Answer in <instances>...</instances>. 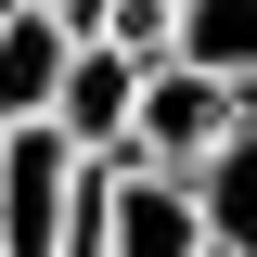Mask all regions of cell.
<instances>
[{
	"label": "cell",
	"mask_w": 257,
	"mask_h": 257,
	"mask_svg": "<svg viewBox=\"0 0 257 257\" xmlns=\"http://www.w3.org/2000/svg\"><path fill=\"white\" fill-rule=\"evenodd\" d=\"M90 231H103V257H219V231H206V180L128 155V142L90 155Z\"/></svg>",
	"instance_id": "cell-1"
},
{
	"label": "cell",
	"mask_w": 257,
	"mask_h": 257,
	"mask_svg": "<svg viewBox=\"0 0 257 257\" xmlns=\"http://www.w3.org/2000/svg\"><path fill=\"white\" fill-rule=\"evenodd\" d=\"M244 103H257V77H231V64H206V52H167L155 77H142V128H128V155L206 167L231 128H244Z\"/></svg>",
	"instance_id": "cell-3"
},
{
	"label": "cell",
	"mask_w": 257,
	"mask_h": 257,
	"mask_svg": "<svg viewBox=\"0 0 257 257\" xmlns=\"http://www.w3.org/2000/svg\"><path fill=\"white\" fill-rule=\"evenodd\" d=\"M0 257H13V244H0Z\"/></svg>",
	"instance_id": "cell-10"
},
{
	"label": "cell",
	"mask_w": 257,
	"mask_h": 257,
	"mask_svg": "<svg viewBox=\"0 0 257 257\" xmlns=\"http://www.w3.org/2000/svg\"><path fill=\"white\" fill-rule=\"evenodd\" d=\"M193 52L244 77V64H257V0H193Z\"/></svg>",
	"instance_id": "cell-7"
},
{
	"label": "cell",
	"mask_w": 257,
	"mask_h": 257,
	"mask_svg": "<svg viewBox=\"0 0 257 257\" xmlns=\"http://www.w3.org/2000/svg\"><path fill=\"white\" fill-rule=\"evenodd\" d=\"M0 155H13V128H0Z\"/></svg>",
	"instance_id": "cell-9"
},
{
	"label": "cell",
	"mask_w": 257,
	"mask_h": 257,
	"mask_svg": "<svg viewBox=\"0 0 257 257\" xmlns=\"http://www.w3.org/2000/svg\"><path fill=\"white\" fill-rule=\"evenodd\" d=\"M142 77H155L142 52H116V39H77V64H64V90H52V128L77 142V155H116L128 128H142Z\"/></svg>",
	"instance_id": "cell-4"
},
{
	"label": "cell",
	"mask_w": 257,
	"mask_h": 257,
	"mask_svg": "<svg viewBox=\"0 0 257 257\" xmlns=\"http://www.w3.org/2000/svg\"><path fill=\"white\" fill-rule=\"evenodd\" d=\"M244 77H257V64H244ZM193 180H206V231H219V257H257V103H244V128H231Z\"/></svg>",
	"instance_id": "cell-6"
},
{
	"label": "cell",
	"mask_w": 257,
	"mask_h": 257,
	"mask_svg": "<svg viewBox=\"0 0 257 257\" xmlns=\"http://www.w3.org/2000/svg\"><path fill=\"white\" fill-rule=\"evenodd\" d=\"M64 64H77V26H64L52 0H26V13L0 26V128H26V116H52V90H64Z\"/></svg>",
	"instance_id": "cell-5"
},
{
	"label": "cell",
	"mask_w": 257,
	"mask_h": 257,
	"mask_svg": "<svg viewBox=\"0 0 257 257\" xmlns=\"http://www.w3.org/2000/svg\"><path fill=\"white\" fill-rule=\"evenodd\" d=\"M77 257H103V231H77Z\"/></svg>",
	"instance_id": "cell-8"
},
{
	"label": "cell",
	"mask_w": 257,
	"mask_h": 257,
	"mask_svg": "<svg viewBox=\"0 0 257 257\" xmlns=\"http://www.w3.org/2000/svg\"><path fill=\"white\" fill-rule=\"evenodd\" d=\"M77 231H90V155L52 116H26L13 155H0V244L13 257H77Z\"/></svg>",
	"instance_id": "cell-2"
}]
</instances>
